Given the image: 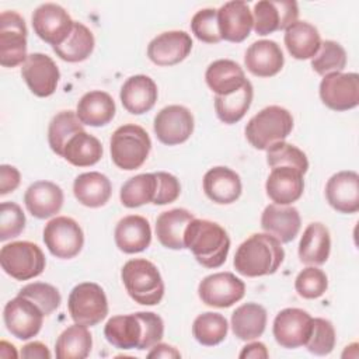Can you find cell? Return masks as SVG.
I'll use <instances>...</instances> for the list:
<instances>
[{
  "mask_svg": "<svg viewBox=\"0 0 359 359\" xmlns=\"http://www.w3.org/2000/svg\"><path fill=\"white\" fill-rule=\"evenodd\" d=\"M164 335L163 318L151 311L111 317L104 327L107 341L119 349H151Z\"/></svg>",
  "mask_w": 359,
  "mask_h": 359,
  "instance_id": "cell-1",
  "label": "cell"
},
{
  "mask_svg": "<svg viewBox=\"0 0 359 359\" xmlns=\"http://www.w3.org/2000/svg\"><path fill=\"white\" fill-rule=\"evenodd\" d=\"M285 259L282 243L268 233H255L240 244L233 265L247 278L275 273Z\"/></svg>",
  "mask_w": 359,
  "mask_h": 359,
  "instance_id": "cell-2",
  "label": "cell"
},
{
  "mask_svg": "<svg viewBox=\"0 0 359 359\" xmlns=\"http://www.w3.org/2000/svg\"><path fill=\"white\" fill-rule=\"evenodd\" d=\"M184 244L202 266L212 269L226 262L230 237L219 223L194 217L185 229Z\"/></svg>",
  "mask_w": 359,
  "mask_h": 359,
  "instance_id": "cell-3",
  "label": "cell"
},
{
  "mask_svg": "<svg viewBox=\"0 0 359 359\" xmlns=\"http://www.w3.org/2000/svg\"><path fill=\"white\" fill-rule=\"evenodd\" d=\"M128 294L139 304L156 306L164 296V282L157 266L144 259H129L121 271Z\"/></svg>",
  "mask_w": 359,
  "mask_h": 359,
  "instance_id": "cell-4",
  "label": "cell"
},
{
  "mask_svg": "<svg viewBox=\"0 0 359 359\" xmlns=\"http://www.w3.org/2000/svg\"><path fill=\"white\" fill-rule=\"evenodd\" d=\"M292 129V114L283 107L269 105L248 121L245 125V137L254 149L266 150L273 143L285 140Z\"/></svg>",
  "mask_w": 359,
  "mask_h": 359,
  "instance_id": "cell-5",
  "label": "cell"
},
{
  "mask_svg": "<svg viewBox=\"0 0 359 359\" xmlns=\"http://www.w3.org/2000/svg\"><path fill=\"white\" fill-rule=\"evenodd\" d=\"M151 150L149 133L139 125L126 123L119 126L111 136L109 151L114 164L126 171L143 165Z\"/></svg>",
  "mask_w": 359,
  "mask_h": 359,
  "instance_id": "cell-6",
  "label": "cell"
},
{
  "mask_svg": "<svg viewBox=\"0 0 359 359\" xmlns=\"http://www.w3.org/2000/svg\"><path fill=\"white\" fill-rule=\"evenodd\" d=\"M0 265L3 271L17 280L39 276L46 265L42 250L31 241H13L1 247Z\"/></svg>",
  "mask_w": 359,
  "mask_h": 359,
  "instance_id": "cell-7",
  "label": "cell"
},
{
  "mask_svg": "<svg viewBox=\"0 0 359 359\" xmlns=\"http://www.w3.org/2000/svg\"><path fill=\"white\" fill-rule=\"evenodd\" d=\"M67 309L76 324L94 327L108 314V300L104 289L94 282L76 285L67 299Z\"/></svg>",
  "mask_w": 359,
  "mask_h": 359,
  "instance_id": "cell-8",
  "label": "cell"
},
{
  "mask_svg": "<svg viewBox=\"0 0 359 359\" xmlns=\"http://www.w3.org/2000/svg\"><path fill=\"white\" fill-rule=\"evenodd\" d=\"M43 243L53 257L70 259L81 251L84 233L74 219L57 216L46 223L43 229Z\"/></svg>",
  "mask_w": 359,
  "mask_h": 359,
  "instance_id": "cell-9",
  "label": "cell"
},
{
  "mask_svg": "<svg viewBox=\"0 0 359 359\" xmlns=\"http://www.w3.org/2000/svg\"><path fill=\"white\" fill-rule=\"evenodd\" d=\"M27 25L24 18L15 11L0 14V65L15 67L22 65L27 55Z\"/></svg>",
  "mask_w": 359,
  "mask_h": 359,
  "instance_id": "cell-10",
  "label": "cell"
},
{
  "mask_svg": "<svg viewBox=\"0 0 359 359\" xmlns=\"http://www.w3.org/2000/svg\"><path fill=\"white\" fill-rule=\"evenodd\" d=\"M43 317L45 314L35 303L18 294L6 303L3 310L6 328L21 341L31 339L41 331Z\"/></svg>",
  "mask_w": 359,
  "mask_h": 359,
  "instance_id": "cell-11",
  "label": "cell"
},
{
  "mask_svg": "<svg viewBox=\"0 0 359 359\" xmlns=\"http://www.w3.org/2000/svg\"><path fill=\"white\" fill-rule=\"evenodd\" d=\"M245 285L231 272H217L205 276L199 286L198 294L202 303L210 307L226 309L244 297Z\"/></svg>",
  "mask_w": 359,
  "mask_h": 359,
  "instance_id": "cell-12",
  "label": "cell"
},
{
  "mask_svg": "<svg viewBox=\"0 0 359 359\" xmlns=\"http://www.w3.org/2000/svg\"><path fill=\"white\" fill-rule=\"evenodd\" d=\"M74 21L69 13L56 3H45L35 8L32 14V28L46 43L57 46L66 41L73 29Z\"/></svg>",
  "mask_w": 359,
  "mask_h": 359,
  "instance_id": "cell-13",
  "label": "cell"
},
{
  "mask_svg": "<svg viewBox=\"0 0 359 359\" xmlns=\"http://www.w3.org/2000/svg\"><path fill=\"white\" fill-rule=\"evenodd\" d=\"M320 98L334 111H348L359 104V76L356 73H331L320 83Z\"/></svg>",
  "mask_w": 359,
  "mask_h": 359,
  "instance_id": "cell-14",
  "label": "cell"
},
{
  "mask_svg": "<svg viewBox=\"0 0 359 359\" xmlns=\"http://www.w3.org/2000/svg\"><path fill=\"white\" fill-rule=\"evenodd\" d=\"M313 325V317L296 307H287L280 310L275 320L272 332L275 337V341L286 349H294L304 346Z\"/></svg>",
  "mask_w": 359,
  "mask_h": 359,
  "instance_id": "cell-15",
  "label": "cell"
},
{
  "mask_svg": "<svg viewBox=\"0 0 359 359\" xmlns=\"http://www.w3.org/2000/svg\"><path fill=\"white\" fill-rule=\"evenodd\" d=\"M299 6L294 0H261L255 3L252 11L254 31L258 35H269L275 31L286 29L297 21Z\"/></svg>",
  "mask_w": 359,
  "mask_h": 359,
  "instance_id": "cell-16",
  "label": "cell"
},
{
  "mask_svg": "<svg viewBox=\"0 0 359 359\" xmlns=\"http://www.w3.org/2000/svg\"><path fill=\"white\" fill-rule=\"evenodd\" d=\"M194 115L182 105H168L154 116L153 129L157 139L167 146H175L189 139L194 132Z\"/></svg>",
  "mask_w": 359,
  "mask_h": 359,
  "instance_id": "cell-17",
  "label": "cell"
},
{
  "mask_svg": "<svg viewBox=\"0 0 359 359\" xmlns=\"http://www.w3.org/2000/svg\"><path fill=\"white\" fill-rule=\"evenodd\" d=\"M21 76L36 97H49L56 91L60 72L53 59L45 53H31L22 63Z\"/></svg>",
  "mask_w": 359,
  "mask_h": 359,
  "instance_id": "cell-18",
  "label": "cell"
},
{
  "mask_svg": "<svg viewBox=\"0 0 359 359\" xmlns=\"http://www.w3.org/2000/svg\"><path fill=\"white\" fill-rule=\"evenodd\" d=\"M192 45L185 31H165L149 42L147 56L157 66H172L189 55Z\"/></svg>",
  "mask_w": 359,
  "mask_h": 359,
  "instance_id": "cell-19",
  "label": "cell"
},
{
  "mask_svg": "<svg viewBox=\"0 0 359 359\" xmlns=\"http://www.w3.org/2000/svg\"><path fill=\"white\" fill-rule=\"evenodd\" d=\"M325 198L332 209L339 213H356L359 210V175L356 171H339L325 185Z\"/></svg>",
  "mask_w": 359,
  "mask_h": 359,
  "instance_id": "cell-20",
  "label": "cell"
},
{
  "mask_svg": "<svg viewBox=\"0 0 359 359\" xmlns=\"http://www.w3.org/2000/svg\"><path fill=\"white\" fill-rule=\"evenodd\" d=\"M220 36L229 42H243L248 38L252 27V13L245 1L234 0L224 3L217 10Z\"/></svg>",
  "mask_w": 359,
  "mask_h": 359,
  "instance_id": "cell-21",
  "label": "cell"
},
{
  "mask_svg": "<svg viewBox=\"0 0 359 359\" xmlns=\"http://www.w3.org/2000/svg\"><path fill=\"white\" fill-rule=\"evenodd\" d=\"M302 219L296 208L290 205H268L261 216V227L280 243H290L300 231Z\"/></svg>",
  "mask_w": 359,
  "mask_h": 359,
  "instance_id": "cell-22",
  "label": "cell"
},
{
  "mask_svg": "<svg viewBox=\"0 0 359 359\" xmlns=\"http://www.w3.org/2000/svg\"><path fill=\"white\" fill-rule=\"evenodd\" d=\"M299 170L293 167H275L272 168L266 182V195L273 203L290 205L300 199L304 191V180Z\"/></svg>",
  "mask_w": 359,
  "mask_h": 359,
  "instance_id": "cell-23",
  "label": "cell"
},
{
  "mask_svg": "<svg viewBox=\"0 0 359 359\" xmlns=\"http://www.w3.org/2000/svg\"><path fill=\"white\" fill-rule=\"evenodd\" d=\"M244 63L247 70L257 77H272L278 74L285 63L280 46L271 39H261L250 45Z\"/></svg>",
  "mask_w": 359,
  "mask_h": 359,
  "instance_id": "cell-24",
  "label": "cell"
},
{
  "mask_svg": "<svg viewBox=\"0 0 359 359\" xmlns=\"http://www.w3.org/2000/svg\"><path fill=\"white\" fill-rule=\"evenodd\" d=\"M123 108L132 115H142L149 112L158 97L154 80L146 74H136L129 77L119 93Z\"/></svg>",
  "mask_w": 359,
  "mask_h": 359,
  "instance_id": "cell-25",
  "label": "cell"
},
{
  "mask_svg": "<svg viewBox=\"0 0 359 359\" xmlns=\"http://www.w3.org/2000/svg\"><path fill=\"white\" fill-rule=\"evenodd\" d=\"M65 195L59 185L50 181H36L31 184L24 195L28 212L36 219H48L60 212Z\"/></svg>",
  "mask_w": 359,
  "mask_h": 359,
  "instance_id": "cell-26",
  "label": "cell"
},
{
  "mask_svg": "<svg viewBox=\"0 0 359 359\" xmlns=\"http://www.w3.org/2000/svg\"><path fill=\"white\" fill-rule=\"evenodd\" d=\"M203 191L212 202L229 205L241 195V178L229 167H213L203 175Z\"/></svg>",
  "mask_w": 359,
  "mask_h": 359,
  "instance_id": "cell-27",
  "label": "cell"
},
{
  "mask_svg": "<svg viewBox=\"0 0 359 359\" xmlns=\"http://www.w3.org/2000/svg\"><path fill=\"white\" fill-rule=\"evenodd\" d=\"M116 247L125 254L144 251L151 243V229L143 216L129 215L122 217L114 233Z\"/></svg>",
  "mask_w": 359,
  "mask_h": 359,
  "instance_id": "cell-28",
  "label": "cell"
},
{
  "mask_svg": "<svg viewBox=\"0 0 359 359\" xmlns=\"http://www.w3.org/2000/svg\"><path fill=\"white\" fill-rule=\"evenodd\" d=\"M116 112L114 98L105 91H88L86 93L76 109V115L83 125L100 128L108 125Z\"/></svg>",
  "mask_w": 359,
  "mask_h": 359,
  "instance_id": "cell-29",
  "label": "cell"
},
{
  "mask_svg": "<svg viewBox=\"0 0 359 359\" xmlns=\"http://www.w3.org/2000/svg\"><path fill=\"white\" fill-rule=\"evenodd\" d=\"M331 251V237L328 229L318 222L310 223L299 243V258L310 266L323 265L327 262Z\"/></svg>",
  "mask_w": 359,
  "mask_h": 359,
  "instance_id": "cell-30",
  "label": "cell"
},
{
  "mask_svg": "<svg viewBox=\"0 0 359 359\" xmlns=\"http://www.w3.org/2000/svg\"><path fill=\"white\" fill-rule=\"evenodd\" d=\"M285 46L297 60L313 59L321 46L318 29L307 21H296L285 29Z\"/></svg>",
  "mask_w": 359,
  "mask_h": 359,
  "instance_id": "cell-31",
  "label": "cell"
},
{
  "mask_svg": "<svg viewBox=\"0 0 359 359\" xmlns=\"http://www.w3.org/2000/svg\"><path fill=\"white\" fill-rule=\"evenodd\" d=\"M195 216L182 208L165 210L160 213L156 220V236L160 244L170 250H182L185 248L184 244V234L188 223Z\"/></svg>",
  "mask_w": 359,
  "mask_h": 359,
  "instance_id": "cell-32",
  "label": "cell"
},
{
  "mask_svg": "<svg viewBox=\"0 0 359 359\" xmlns=\"http://www.w3.org/2000/svg\"><path fill=\"white\" fill-rule=\"evenodd\" d=\"M73 194L76 199L87 208L104 206L112 194V185L107 175L98 171L83 172L73 182Z\"/></svg>",
  "mask_w": 359,
  "mask_h": 359,
  "instance_id": "cell-33",
  "label": "cell"
},
{
  "mask_svg": "<svg viewBox=\"0 0 359 359\" xmlns=\"http://www.w3.org/2000/svg\"><path fill=\"white\" fill-rule=\"evenodd\" d=\"M205 80L216 95H227L238 90L247 81L243 67L230 59L212 62L206 69Z\"/></svg>",
  "mask_w": 359,
  "mask_h": 359,
  "instance_id": "cell-34",
  "label": "cell"
},
{
  "mask_svg": "<svg viewBox=\"0 0 359 359\" xmlns=\"http://www.w3.org/2000/svg\"><path fill=\"white\" fill-rule=\"evenodd\" d=\"M266 327V310L258 303H244L231 314L233 334L241 341H254Z\"/></svg>",
  "mask_w": 359,
  "mask_h": 359,
  "instance_id": "cell-35",
  "label": "cell"
},
{
  "mask_svg": "<svg viewBox=\"0 0 359 359\" xmlns=\"http://www.w3.org/2000/svg\"><path fill=\"white\" fill-rule=\"evenodd\" d=\"M252 97H254V88L248 80L238 90L227 95H216L215 111L217 118L227 125H233L238 122L250 109Z\"/></svg>",
  "mask_w": 359,
  "mask_h": 359,
  "instance_id": "cell-36",
  "label": "cell"
},
{
  "mask_svg": "<svg viewBox=\"0 0 359 359\" xmlns=\"http://www.w3.org/2000/svg\"><path fill=\"white\" fill-rule=\"evenodd\" d=\"M102 153L101 142L95 136L81 130L67 142L62 157L72 165L90 167L101 160Z\"/></svg>",
  "mask_w": 359,
  "mask_h": 359,
  "instance_id": "cell-37",
  "label": "cell"
},
{
  "mask_svg": "<svg viewBox=\"0 0 359 359\" xmlns=\"http://www.w3.org/2000/svg\"><path fill=\"white\" fill-rule=\"evenodd\" d=\"M95 39L93 32L81 22L74 21L73 29L66 41L57 46H53V52L62 60L69 63H77L86 60L94 50Z\"/></svg>",
  "mask_w": 359,
  "mask_h": 359,
  "instance_id": "cell-38",
  "label": "cell"
},
{
  "mask_svg": "<svg viewBox=\"0 0 359 359\" xmlns=\"http://www.w3.org/2000/svg\"><path fill=\"white\" fill-rule=\"evenodd\" d=\"M93 338L86 325L67 327L56 339L55 353L57 359H84L90 355Z\"/></svg>",
  "mask_w": 359,
  "mask_h": 359,
  "instance_id": "cell-39",
  "label": "cell"
},
{
  "mask_svg": "<svg viewBox=\"0 0 359 359\" xmlns=\"http://www.w3.org/2000/svg\"><path fill=\"white\" fill-rule=\"evenodd\" d=\"M158 180L156 172L137 174L129 178L121 188L119 199L125 208H139L146 203H153L157 195Z\"/></svg>",
  "mask_w": 359,
  "mask_h": 359,
  "instance_id": "cell-40",
  "label": "cell"
},
{
  "mask_svg": "<svg viewBox=\"0 0 359 359\" xmlns=\"http://www.w3.org/2000/svg\"><path fill=\"white\" fill-rule=\"evenodd\" d=\"M81 130H84V128L76 112L69 109L56 114L48 128V142L52 151L62 157L67 142Z\"/></svg>",
  "mask_w": 359,
  "mask_h": 359,
  "instance_id": "cell-41",
  "label": "cell"
},
{
  "mask_svg": "<svg viewBox=\"0 0 359 359\" xmlns=\"http://www.w3.org/2000/svg\"><path fill=\"white\" fill-rule=\"evenodd\" d=\"M229 324L220 313L206 311L199 314L192 324L194 338L205 346H215L227 337Z\"/></svg>",
  "mask_w": 359,
  "mask_h": 359,
  "instance_id": "cell-42",
  "label": "cell"
},
{
  "mask_svg": "<svg viewBox=\"0 0 359 359\" xmlns=\"http://www.w3.org/2000/svg\"><path fill=\"white\" fill-rule=\"evenodd\" d=\"M346 66V52L335 41H324L316 56L311 59L313 70L320 76L339 73Z\"/></svg>",
  "mask_w": 359,
  "mask_h": 359,
  "instance_id": "cell-43",
  "label": "cell"
},
{
  "mask_svg": "<svg viewBox=\"0 0 359 359\" xmlns=\"http://www.w3.org/2000/svg\"><path fill=\"white\" fill-rule=\"evenodd\" d=\"M266 163L271 168L275 167H293L302 174H306L309 170V160L303 150L294 144L286 143L285 140L273 143L266 149Z\"/></svg>",
  "mask_w": 359,
  "mask_h": 359,
  "instance_id": "cell-44",
  "label": "cell"
},
{
  "mask_svg": "<svg viewBox=\"0 0 359 359\" xmlns=\"http://www.w3.org/2000/svg\"><path fill=\"white\" fill-rule=\"evenodd\" d=\"M18 296H22L35 303L45 316L52 314L62 303L59 290L55 286L43 282H34L22 286L18 290Z\"/></svg>",
  "mask_w": 359,
  "mask_h": 359,
  "instance_id": "cell-45",
  "label": "cell"
},
{
  "mask_svg": "<svg viewBox=\"0 0 359 359\" xmlns=\"http://www.w3.org/2000/svg\"><path fill=\"white\" fill-rule=\"evenodd\" d=\"M335 341L337 337L332 323L320 317L313 318L311 332L304 345L307 351L317 356L330 355L335 346Z\"/></svg>",
  "mask_w": 359,
  "mask_h": 359,
  "instance_id": "cell-46",
  "label": "cell"
},
{
  "mask_svg": "<svg viewBox=\"0 0 359 359\" xmlns=\"http://www.w3.org/2000/svg\"><path fill=\"white\" fill-rule=\"evenodd\" d=\"M328 278L325 272L317 266H307L299 272L294 280V289L303 299H317L325 293Z\"/></svg>",
  "mask_w": 359,
  "mask_h": 359,
  "instance_id": "cell-47",
  "label": "cell"
},
{
  "mask_svg": "<svg viewBox=\"0 0 359 359\" xmlns=\"http://www.w3.org/2000/svg\"><path fill=\"white\" fill-rule=\"evenodd\" d=\"M192 34L202 42L217 43L222 41L219 22H217V10L216 8H202L195 13L191 20Z\"/></svg>",
  "mask_w": 359,
  "mask_h": 359,
  "instance_id": "cell-48",
  "label": "cell"
},
{
  "mask_svg": "<svg viewBox=\"0 0 359 359\" xmlns=\"http://www.w3.org/2000/svg\"><path fill=\"white\" fill-rule=\"evenodd\" d=\"M25 229V215L15 202H3L0 206V240L18 237Z\"/></svg>",
  "mask_w": 359,
  "mask_h": 359,
  "instance_id": "cell-49",
  "label": "cell"
},
{
  "mask_svg": "<svg viewBox=\"0 0 359 359\" xmlns=\"http://www.w3.org/2000/svg\"><path fill=\"white\" fill-rule=\"evenodd\" d=\"M157 180H158V187H157V195L153 201L154 205H167L177 201V198L181 194V184L178 178L170 172L158 171L156 172Z\"/></svg>",
  "mask_w": 359,
  "mask_h": 359,
  "instance_id": "cell-50",
  "label": "cell"
},
{
  "mask_svg": "<svg viewBox=\"0 0 359 359\" xmlns=\"http://www.w3.org/2000/svg\"><path fill=\"white\" fill-rule=\"evenodd\" d=\"M21 175L20 171L8 164L0 165V195L4 196L13 191H15L20 185Z\"/></svg>",
  "mask_w": 359,
  "mask_h": 359,
  "instance_id": "cell-51",
  "label": "cell"
},
{
  "mask_svg": "<svg viewBox=\"0 0 359 359\" xmlns=\"http://www.w3.org/2000/svg\"><path fill=\"white\" fill-rule=\"evenodd\" d=\"M52 355L48 349V346L42 342L34 341L22 346L21 349V358L25 359H49Z\"/></svg>",
  "mask_w": 359,
  "mask_h": 359,
  "instance_id": "cell-52",
  "label": "cell"
},
{
  "mask_svg": "<svg viewBox=\"0 0 359 359\" xmlns=\"http://www.w3.org/2000/svg\"><path fill=\"white\" fill-rule=\"evenodd\" d=\"M240 358H254V359H266L269 356L266 346L262 342H250L247 344L240 355Z\"/></svg>",
  "mask_w": 359,
  "mask_h": 359,
  "instance_id": "cell-53",
  "label": "cell"
},
{
  "mask_svg": "<svg viewBox=\"0 0 359 359\" xmlns=\"http://www.w3.org/2000/svg\"><path fill=\"white\" fill-rule=\"evenodd\" d=\"M147 358H181L180 351L168 344H156L147 353Z\"/></svg>",
  "mask_w": 359,
  "mask_h": 359,
  "instance_id": "cell-54",
  "label": "cell"
}]
</instances>
